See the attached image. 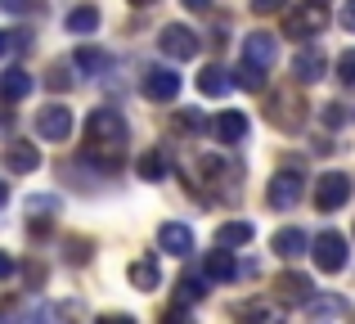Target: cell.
Masks as SVG:
<instances>
[{
  "instance_id": "f546056e",
  "label": "cell",
  "mask_w": 355,
  "mask_h": 324,
  "mask_svg": "<svg viewBox=\"0 0 355 324\" xmlns=\"http://www.w3.org/2000/svg\"><path fill=\"white\" fill-rule=\"evenodd\" d=\"M41 212H59V198H27V216H41Z\"/></svg>"
},
{
  "instance_id": "8d00e7d4",
  "label": "cell",
  "mask_w": 355,
  "mask_h": 324,
  "mask_svg": "<svg viewBox=\"0 0 355 324\" xmlns=\"http://www.w3.org/2000/svg\"><path fill=\"white\" fill-rule=\"evenodd\" d=\"M342 27L355 32V0H347V9H342Z\"/></svg>"
},
{
  "instance_id": "ab89813d",
  "label": "cell",
  "mask_w": 355,
  "mask_h": 324,
  "mask_svg": "<svg viewBox=\"0 0 355 324\" xmlns=\"http://www.w3.org/2000/svg\"><path fill=\"white\" fill-rule=\"evenodd\" d=\"M130 5H135V9H148V5H157V0H130Z\"/></svg>"
},
{
  "instance_id": "d4e9b609",
  "label": "cell",
  "mask_w": 355,
  "mask_h": 324,
  "mask_svg": "<svg viewBox=\"0 0 355 324\" xmlns=\"http://www.w3.org/2000/svg\"><path fill=\"white\" fill-rule=\"evenodd\" d=\"M139 176H144V180H162V176H166V153L148 149L144 158H139Z\"/></svg>"
},
{
  "instance_id": "7c38bea8",
  "label": "cell",
  "mask_w": 355,
  "mask_h": 324,
  "mask_svg": "<svg viewBox=\"0 0 355 324\" xmlns=\"http://www.w3.org/2000/svg\"><path fill=\"white\" fill-rule=\"evenodd\" d=\"M243 59L257 63V68H275V59H279V41H275L270 32H252L248 41H243Z\"/></svg>"
},
{
  "instance_id": "8fae6325",
  "label": "cell",
  "mask_w": 355,
  "mask_h": 324,
  "mask_svg": "<svg viewBox=\"0 0 355 324\" xmlns=\"http://www.w3.org/2000/svg\"><path fill=\"white\" fill-rule=\"evenodd\" d=\"M157 248L171 257H189L193 253V230L184 225V221H166L162 230H157Z\"/></svg>"
},
{
  "instance_id": "d6a6232c",
  "label": "cell",
  "mask_w": 355,
  "mask_h": 324,
  "mask_svg": "<svg viewBox=\"0 0 355 324\" xmlns=\"http://www.w3.org/2000/svg\"><path fill=\"white\" fill-rule=\"evenodd\" d=\"M202 293H207V289H202V280H180V302H198Z\"/></svg>"
},
{
  "instance_id": "2e32d148",
  "label": "cell",
  "mask_w": 355,
  "mask_h": 324,
  "mask_svg": "<svg viewBox=\"0 0 355 324\" xmlns=\"http://www.w3.org/2000/svg\"><path fill=\"white\" fill-rule=\"evenodd\" d=\"M72 68H77V72H86V77H99V72H108V68H113V54H108V50H99V45H81V50L72 54Z\"/></svg>"
},
{
  "instance_id": "52a82bcc",
  "label": "cell",
  "mask_w": 355,
  "mask_h": 324,
  "mask_svg": "<svg viewBox=\"0 0 355 324\" xmlns=\"http://www.w3.org/2000/svg\"><path fill=\"white\" fill-rule=\"evenodd\" d=\"M36 135H41V140H50V144L68 140V135H72V108L45 104L41 113H36Z\"/></svg>"
},
{
  "instance_id": "484cf974",
  "label": "cell",
  "mask_w": 355,
  "mask_h": 324,
  "mask_svg": "<svg viewBox=\"0 0 355 324\" xmlns=\"http://www.w3.org/2000/svg\"><path fill=\"white\" fill-rule=\"evenodd\" d=\"M239 86L243 90H252V95H257V90H266V68H257V63H248V59H243V68H239Z\"/></svg>"
},
{
  "instance_id": "3957f363",
  "label": "cell",
  "mask_w": 355,
  "mask_h": 324,
  "mask_svg": "<svg viewBox=\"0 0 355 324\" xmlns=\"http://www.w3.org/2000/svg\"><path fill=\"white\" fill-rule=\"evenodd\" d=\"M311 257H315V266H320L324 275H338V271H347V239H342L338 230H324V235H315V244H311Z\"/></svg>"
},
{
  "instance_id": "4316f807",
  "label": "cell",
  "mask_w": 355,
  "mask_h": 324,
  "mask_svg": "<svg viewBox=\"0 0 355 324\" xmlns=\"http://www.w3.org/2000/svg\"><path fill=\"white\" fill-rule=\"evenodd\" d=\"M63 257L68 262H90V239H63Z\"/></svg>"
},
{
  "instance_id": "e0dca14e",
  "label": "cell",
  "mask_w": 355,
  "mask_h": 324,
  "mask_svg": "<svg viewBox=\"0 0 355 324\" xmlns=\"http://www.w3.org/2000/svg\"><path fill=\"white\" fill-rule=\"evenodd\" d=\"M126 280H130V289L153 293L157 284H162V271H157V262H153V257H139V262H130V266H126Z\"/></svg>"
},
{
  "instance_id": "7a4b0ae2",
  "label": "cell",
  "mask_w": 355,
  "mask_h": 324,
  "mask_svg": "<svg viewBox=\"0 0 355 324\" xmlns=\"http://www.w3.org/2000/svg\"><path fill=\"white\" fill-rule=\"evenodd\" d=\"M157 50H162L166 59H175V63H189V59H198L202 41H198V32H189L184 23H166L162 36H157Z\"/></svg>"
},
{
  "instance_id": "30bf717a",
  "label": "cell",
  "mask_w": 355,
  "mask_h": 324,
  "mask_svg": "<svg viewBox=\"0 0 355 324\" xmlns=\"http://www.w3.org/2000/svg\"><path fill=\"white\" fill-rule=\"evenodd\" d=\"M248 131H252V122H248V113H239V108H225V113L211 122V135H216L220 144H243Z\"/></svg>"
},
{
  "instance_id": "836d02e7",
  "label": "cell",
  "mask_w": 355,
  "mask_h": 324,
  "mask_svg": "<svg viewBox=\"0 0 355 324\" xmlns=\"http://www.w3.org/2000/svg\"><path fill=\"white\" fill-rule=\"evenodd\" d=\"M0 9H5V14H27L32 0H0Z\"/></svg>"
},
{
  "instance_id": "5bb4252c",
  "label": "cell",
  "mask_w": 355,
  "mask_h": 324,
  "mask_svg": "<svg viewBox=\"0 0 355 324\" xmlns=\"http://www.w3.org/2000/svg\"><path fill=\"white\" fill-rule=\"evenodd\" d=\"M36 167H41V149H36V144H27V140L5 144V171L27 176V171H36Z\"/></svg>"
},
{
  "instance_id": "7402d4cb",
  "label": "cell",
  "mask_w": 355,
  "mask_h": 324,
  "mask_svg": "<svg viewBox=\"0 0 355 324\" xmlns=\"http://www.w3.org/2000/svg\"><path fill=\"white\" fill-rule=\"evenodd\" d=\"M257 239V230H252V221H225V225L216 230V244L220 248H243Z\"/></svg>"
},
{
  "instance_id": "ffe728a7",
  "label": "cell",
  "mask_w": 355,
  "mask_h": 324,
  "mask_svg": "<svg viewBox=\"0 0 355 324\" xmlns=\"http://www.w3.org/2000/svg\"><path fill=\"white\" fill-rule=\"evenodd\" d=\"M32 95V77H27L23 68H5L0 72V99L5 104H18V99Z\"/></svg>"
},
{
  "instance_id": "f35d334b",
  "label": "cell",
  "mask_w": 355,
  "mask_h": 324,
  "mask_svg": "<svg viewBox=\"0 0 355 324\" xmlns=\"http://www.w3.org/2000/svg\"><path fill=\"white\" fill-rule=\"evenodd\" d=\"M180 5H184V9H207L211 0H180Z\"/></svg>"
},
{
  "instance_id": "4fadbf2b",
  "label": "cell",
  "mask_w": 355,
  "mask_h": 324,
  "mask_svg": "<svg viewBox=\"0 0 355 324\" xmlns=\"http://www.w3.org/2000/svg\"><path fill=\"white\" fill-rule=\"evenodd\" d=\"M234 86H239V81L230 77V68H225V63H207V68L198 72V90H202L207 99H225Z\"/></svg>"
},
{
  "instance_id": "6da1fadb",
  "label": "cell",
  "mask_w": 355,
  "mask_h": 324,
  "mask_svg": "<svg viewBox=\"0 0 355 324\" xmlns=\"http://www.w3.org/2000/svg\"><path fill=\"white\" fill-rule=\"evenodd\" d=\"M81 153H86L90 162H99L104 171H113V167L126 158V144H130V126L126 117L117 113V108H95V113L86 117V135H81Z\"/></svg>"
},
{
  "instance_id": "83f0119b",
  "label": "cell",
  "mask_w": 355,
  "mask_h": 324,
  "mask_svg": "<svg viewBox=\"0 0 355 324\" xmlns=\"http://www.w3.org/2000/svg\"><path fill=\"white\" fill-rule=\"evenodd\" d=\"M175 131H202V113H198V108H184V113H175Z\"/></svg>"
},
{
  "instance_id": "8992f818",
  "label": "cell",
  "mask_w": 355,
  "mask_h": 324,
  "mask_svg": "<svg viewBox=\"0 0 355 324\" xmlns=\"http://www.w3.org/2000/svg\"><path fill=\"white\" fill-rule=\"evenodd\" d=\"M347 198H351V176H342V171H324L320 180H315V207H320V212H338V207H347Z\"/></svg>"
},
{
  "instance_id": "f1b7e54d",
  "label": "cell",
  "mask_w": 355,
  "mask_h": 324,
  "mask_svg": "<svg viewBox=\"0 0 355 324\" xmlns=\"http://www.w3.org/2000/svg\"><path fill=\"white\" fill-rule=\"evenodd\" d=\"M45 81H50L54 90H68V86H72V72H68V63H54V68H50V77H45Z\"/></svg>"
},
{
  "instance_id": "74e56055",
  "label": "cell",
  "mask_w": 355,
  "mask_h": 324,
  "mask_svg": "<svg viewBox=\"0 0 355 324\" xmlns=\"http://www.w3.org/2000/svg\"><path fill=\"white\" fill-rule=\"evenodd\" d=\"M27 280H32V284H45V266L32 262V266H27Z\"/></svg>"
},
{
  "instance_id": "44dd1931",
  "label": "cell",
  "mask_w": 355,
  "mask_h": 324,
  "mask_svg": "<svg viewBox=\"0 0 355 324\" xmlns=\"http://www.w3.org/2000/svg\"><path fill=\"white\" fill-rule=\"evenodd\" d=\"M275 289H279V298H284V302H302V307H306V298H311V275L284 271V275L275 280Z\"/></svg>"
},
{
  "instance_id": "9a60e30c",
  "label": "cell",
  "mask_w": 355,
  "mask_h": 324,
  "mask_svg": "<svg viewBox=\"0 0 355 324\" xmlns=\"http://www.w3.org/2000/svg\"><path fill=\"white\" fill-rule=\"evenodd\" d=\"M270 248H275L279 257H288V262H297V257H302L306 248H311V239H306V230H297V225H284V230H275Z\"/></svg>"
},
{
  "instance_id": "1f68e13d",
  "label": "cell",
  "mask_w": 355,
  "mask_h": 324,
  "mask_svg": "<svg viewBox=\"0 0 355 324\" xmlns=\"http://www.w3.org/2000/svg\"><path fill=\"white\" fill-rule=\"evenodd\" d=\"M320 122H324V126H329V131H333V126H342V122H347V113H342V104H324V113H320Z\"/></svg>"
},
{
  "instance_id": "d590c367",
  "label": "cell",
  "mask_w": 355,
  "mask_h": 324,
  "mask_svg": "<svg viewBox=\"0 0 355 324\" xmlns=\"http://www.w3.org/2000/svg\"><path fill=\"white\" fill-rule=\"evenodd\" d=\"M14 271H18V262L9 253H0V280H14Z\"/></svg>"
},
{
  "instance_id": "4dcf8cb0",
  "label": "cell",
  "mask_w": 355,
  "mask_h": 324,
  "mask_svg": "<svg viewBox=\"0 0 355 324\" xmlns=\"http://www.w3.org/2000/svg\"><path fill=\"white\" fill-rule=\"evenodd\" d=\"M338 77L347 81V86H355V50H347V54L338 59Z\"/></svg>"
},
{
  "instance_id": "ac0fdd59",
  "label": "cell",
  "mask_w": 355,
  "mask_h": 324,
  "mask_svg": "<svg viewBox=\"0 0 355 324\" xmlns=\"http://www.w3.org/2000/svg\"><path fill=\"white\" fill-rule=\"evenodd\" d=\"M202 271H207V280H220V284H230V280L239 275L234 248H220V244H216V253H207V262H202Z\"/></svg>"
},
{
  "instance_id": "603a6c76",
  "label": "cell",
  "mask_w": 355,
  "mask_h": 324,
  "mask_svg": "<svg viewBox=\"0 0 355 324\" xmlns=\"http://www.w3.org/2000/svg\"><path fill=\"white\" fill-rule=\"evenodd\" d=\"M306 316H311V320L347 316V298H306Z\"/></svg>"
},
{
  "instance_id": "d6986e66",
  "label": "cell",
  "mask_w": 355,
  "mask_h": 324,
  "mask_svg": "<svg viewBox=\"0 0 355 324\" xmlns=\"http://www.w3.org/2000/svg\"><path fill=\"white\" fill-rule=\"evenodd\" d=\"M324 72H329V54H320V50L293 54V77H297V81H320Z\"/></svg>"
},
{
  "instance_id": "277c9868",
  "label": "cell",
  "mask_w": 355,
  "mask_h": 324,
  "mask_svg": "<svg viewBox=\"0 0 355 324\" xmlns=\"http://www.w3.org/2000/svg\"><path fill=\"white\" fill-rule=\"evenodd\" d=\"M302 194H306V180H302V171H275L270 176V207L275 212H288V207H297V203H302Z\"/></svg>"
},
{
  "instance_id": "ba28073f",
  "label": "cell",
  "mask_w": 355,
  "mask_h": 324,
  "mask_svg": "<svg viewBox=\"0 0 355 324\" xmlns=\"http://www.w3.org/2000/svg\"><path fill=\"white\" fill-rule=\"evenodd\" d=\"M302 108H306V104L293 95V90H279V95H270V108H266V117L279 126V131H297V126H302V117H306Z\"/></svg>"
},
{
  "instance_id": "cb8c5ba5",
  "label": "cell",
  "mask_w": 355,
  "mask_h": 324,
  "mask_svg": "<svg viewBox=\"0 0 355 324\" xmlns=\"http://www.w3.org/2000/svg\"><path fill=\"white\" fill-rule=\"evenodd\" d=\"M95 27H99V9H95V5H77V9L68 14V32H77V36H90Z\"/></svg>"
},
{
  "instance_id": "60d3db41",
  "label": "cell",
  "mask_w": 355,
  "mask_h": 324,
  "mask_svg": "<svg viewBox=\"0 0 355 324\" xmlns=\"http://www.w3.org/2000/svg\"><path fill=\"white\" fill-rule=\"evenodd\" d=\"M5 198H9V189H5V180H0V207H5Z\"/></svg>"
},
{
  "instance_id": "5b68a950",
  "label": "cell",
  "mask_w": 355,
  "mask_h": 324,
  "mask_svg": "<svg viewBox=\"0 0 355 324\" xmlns=\"http://www.w3.org/2000/svg\"><path fill=\"white\" fill-rule=\"evenodd\" d=\"M284 27H288V36H320L329 27V9H324V0H306V5H297L288 14Z\"/></svg>"
},
{
  "instance_id": "e575fe53",
  "label": "cell",
  "mask_w": 355,
  "mask_h": 324,
  "mask_svg": "<svg viewBox=\"0 0 355 324\" xmlns=\"http://www.w3.org/2000/svg\"><path fill=\"white\" fill-rule=\"evenodd\" d=\"M252 9H257V14H279L284 0H252Z\"/></svg>"
},
{
  "instance_id": "b9f144b4",
  "label": "cell",
  "mask_w": 355,
  "mask_h": 324,
  "mask_svg": "<svg viewBox=\"0 0 355 324\" xmlns=\"http://www.w3.org/2000/svg\"><path fill=\"white\" fill-rule=\"evenodd\" d=\"M5 45H9V36H5V32H0V54H5Z\"/></svg>"
},
{
  "instance_id": "9c48e42d",
  "label": "cell",
  "mask_w": 355,
  "mask_h": 324,
  "mask_svg": "<svg viewBox=\"0 0 355 324\" xmlns=\"http://www.w3.org/2000/svg\"><path fill=\"white\" fill-rule=\"evenodd\" d=\"M144 95L157 99V104H171V99L180 95V72H171V68H148L144 72Z\"/></svg>"
}]
</instances>
